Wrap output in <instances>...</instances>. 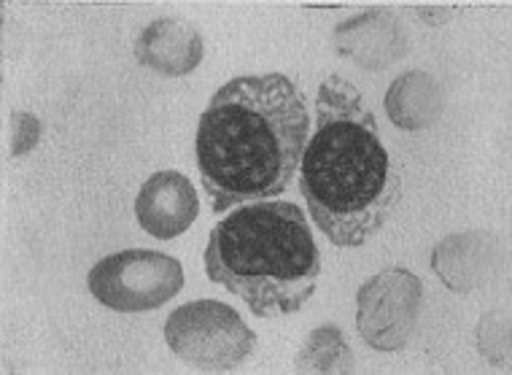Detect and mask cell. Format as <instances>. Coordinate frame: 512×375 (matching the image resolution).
<instances>
[{
	"instance_id": "7",
	"label": "cell",
	"mask_w": 512,
	"mask_h": 375,
	"mask_svg": "<svg viewBox=\"0 0 512 375\" xmlns=\"http://www.w3.org/2000/svg\"><path fill=\"white\" fill-rule=\"evenodd\" d=\"M200 214V197L192 181L178 170H157L143 181L135 197V216L143 230L157 241L184 235Z\"/></svg>"
},
{
	"instance_id": "12",
	"label": "cell",
	"mask_w": 512,
	"mask_h": 375,
	"mask_svg": "<svg viewBox=\"0 0 512 375\" xmlns=\"http://www.w3.org/2000/svg\"><path fill=\"white\" fill-rule=\"evenodd\" d=\"M294 373L310 375H348L356 373V357L345 332L335 324L316 327L302 343L294 359Z\"/></svg>"
},
{
	"instance_id": "2",
	"label": "cell",
	"mask_w": 512,
	"mask_h": 375,
	"mask_svg": "<svg viewBox=\"0 0 512 375\" xmlns=\"http://www.w3.org/2000/svg\"><path fill=\"white\" fill-rule=\"evenodd\" d=\"M300 189L310 219L337 249L370 243L402 195L375 114L364 106L362 92L335 73L318 87Z\"/></svg>"
},
{
	"instance_id": "5",
	"label": "cell",
	"mask_w": 512,
	"mask_h": 375,
	"mask_svg": "<svg viewBox=\"0 0 512 375\" xmlns=\"http://www.w3.org/2000/svg\"><path fill=\"white\" fill-rule=\"evenodd\" d=\"M87 286L100 305L116 313L157 311L181 292L184 268L162 251H116L89 270Z\"/></svg>"
},
{
	"instance_id": "9",
	"label": "cell",
	"mask_w": 512,
	"mask_h": 375,
	"mask_svg": "<svg viewBox=\"0 0 512 375\" xmlns=\"http://www.w3.org/2000/svg\"><path fill=\"white\" fill-rule=\"evenodd\" d=\"M135 60L170 79H181L200 68L205 54L203 33L189 19L162 17L143 27L135 38Z\"/></svg>"
},
{
	"instance_id": "3",
	"label": "cell",
	"mask_w": 512,
	"mask_h": 375,
	"mask_svg": "<svg viewBox=\"0 0 512 375\" xmlns=\"http://www.w3.org/2000/svg\"><path fill=\"white\" fill-rule=\"evenodd\" d=\"M205 273L259 319L297 313L321 276L308 216L286 200L232 208L208 235Z\"/></svg>"
},
{
	"instance_id": "15",
	"label": "cell",
	"mask_w": 512,
	"mask_h": 375,
	"mask_svg": "<svg viewBox=\"0 0 512 375\" xmlns=\"http://www.w3.org/2000/svg\"><path fill=\"white\" fill-rule=\"evenodd\" d=\"M418 14H421V19H424V22H429V25H442V22H448V19H451L453 11L451 9H421Z\"/></svg>"
},
{
	"instance_id": "13",
	"label": "cell",
	"mask_w": 512,
	"mask_h": 375,
	"mask_svg": "<svg viewBox=\"0 0 512 375\" xmlns=\"http://www.w3.org/2000/svg\"><path fill=\"white\" fill-rule=\"evenodd\" d=\"M477 349L491 365H502L510 354V322L499 319L496 313H486L483 322L477 324Z\"/></svg>"
},
{
	"instance_id": "6",
	"label": "cell",
	"mask_w": 512,
	"mask_h": 375,
	"mask_svg": "<svg viewBox=\"0 0 512 375\" xmlns=\"http://www.w3.org/2000/svg\"><path fill=\"white\" fill-rule=\"evenodd\" d=\"M424 308L421 278L407 268H386L356 292V330L375 351H402L413 340Z\"/></svg>"
},
{
	"instance_id": "11",
	"label": "cell",
	"mask_w": 512,
	"mask_h": 375,
	"mask_svg": "<svg viewBox=\"0 0 512 375\" xmlns=\"http://www.w3.org/2000/svg\"><path fill=\"white\" fill-rule=\"evenodd\" d=\"M386 114L391 125L407 133H421L442 114V90L434 76L424 71H407L391 81L386 90Z\"/></svg>"
},
{
	"instance_id": "10",
	"label": "cell",
	"mask_w": 512,
	"mask_h": 375,
	"mask_svg": "<svg viewBox=\"0 0 512 375\" xmlns=\"http://www.w3.org/2000/svg\"><path fill=\"white\" fill-rule=\"evenodd\" d=\"M496 257L499 241L491 233H456L434 246L432 270L451 292L469 295L472 289L488 284L496 268Z\"/></svg>"
},
{
	"instance_id": "14",
	"label": "cell",
	"mask_w": 512,
	"mask_h": 375,
	"mask_svg": "<svg viewBox=\"0 0 512 375\" xmlns=\"http://www.w3.org/2000/svg\"><path fill=\"white\" fill-rule=\"evenodd\" d=\"M41 119L30 111H14L11 114V154L14 157H22V154H30L41 141Z\"/></svg>"
},
{
	"instance_id": "1",
	"label": "cell",
	"mask_w": 512,
	"mask_h": 375,
	"mask_svg": "<svg viewBox=\"0 0 512 375\" xmlns=\"http://www.w3.org/2000/svg\"><path fill=\"white\" fill-rule=\"evenodd\" d=\"M310 127L308 100L289 76L227 81L197 125V168L213 211L278 200L300 173Z\"/></svg>"
},
{
	"instance_id": "8",
	"label": "cell",
	"mask_w": 512,
	"mask_h": 375,
	"mask_svg": "<svg viewBox=\"0 0 512 375\" xmlns=\"http://www.w3.org/2000/svg\"><path fill=\"white\" fill-rule=\"evenodd\" d=\"M335 52L364 71H383L407 52V33L397 14L372 9L345 19L332 33Z\"/></svg>"
},
{
	"instance_id": "4",
	"label": "cell",
	"mask_w": 512,
	"mask_h": 375,
	"mask_svg": "<svg viewBox=\"0 0 512 375\" xmlns=\"http://www.w3.org/2000/svg\"><path fill=\"white\" fill-rule=\"evenodd\" d=\"M165 343L181 362L208 373H230L251 357L256 332L232 305L195 300L178 305L165 322Z\"/></svg>"
}]
</instances>
